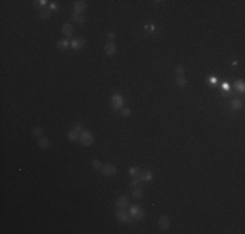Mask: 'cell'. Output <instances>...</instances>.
<instances>
[{
  "label": "cell",
  "instance_id": "cell-25",
  "mask_svg": "<svg viewBox=\"0 0 245 234\" xmlns=\"http://www.w3.org/2000/svg\"><path fill=\"white\" fill-rule=\"evenodd\" d=\"M231 106H232V109H234V111H237V109H240V108H241V101L240 100H232Z\"/></svg>",
  "mask_w": 245,
  "mask_h": 234
},
{
  "label": "cell",
  "instance_id": "cell-27",
  "mask_svg": "<svg viewBox=\"0 0 245 234\" xmlns=\"http://www.w3.org/2000/svg\"><path fill=\"white\" fill-rule=\"evenodd\" d=\"M33 7H34L35 9H42V8H43L42 0H34V1H33Z\"/></svg>",
  "mask_w": 245,
  "mask_h": 234
},
{
  "label": "cell",
  "instance_id": "cell-6",
  "mask_svg": "<svg viewBox=\"0 0 245 234\" xmlns=\"http://www.w3.org/2000/svg\"><path fill=\"white\" fill-rule=\"evenodd\" d=\"M111 104H112L114 108H116V109L121 108L124 106V99H123V96H121V95H119V94L114 95L112 99H111Z\"/></svg>",
  "mask_w": 245,
  "mask_h": 234
},
{
  "label": "cell",
  "instance_id": "cell-30",
  "mask_svg": "<svg viewBox=\"0 0 245 234\" xmlns=\"http://www.w3.org/2000/svg\"><path fill=\"white\" fill-rule=\"evenodd\" d=\"M108 42H112L114 39H115V37H116V34H115V33H108Z\"/></svg>",
  "mask_w": 245,
  "mask_h": 234
},
{
  "label": "cell",
  "instance_id": "cell-26",
  "mask_svg": "<svg viewBox=\"0 0 245 234\" xmlns=\"http://www.w3.org/2000/svg\"><path fill=\"white\" fill-rule=\"evenodd\" d=\"M91 165H93V168H94V169H99L101 170V168H102V165H103V164H102V161H99V160H93L91 161Z\"/></svg>",
  "mask_w": 245,
  "mask_h": 234
},
{
  "label": "cell",
  "instance_id": "cell-4",
  "mask_svg": "<svg viewBox=\"0 0 245 234\" xmlns=\"http://www.w3.org/2000/svg\"><path fill=\"white\" fill-rule=\"evenodd\" d=\"M129 206V200H128V196L125 195H120L116 200V207L117 209H125L126 207Z\"/></svg>",
  "mask_w": 245,
  "mask_h": 234
},
{
  "label": "cell",
  "instance_id": "cell-17",
  "mask_svg": "<svg viewBox=\"0 0 245 234\" xmlns=\"http://www.w3.org/2000/svg\"><path fill=\"white\" fill-rule=\"evenodd\" d=\"M33 135H34L35 138L42 137L43 135V129H42L41 126H34L33 128Z\"/></svg>",
  "mask_w": 245,
  "mask_h": 234
},
{
  "label": "cell",
  "instance_id": "cell-28",
  "mask_svg": "<svg viewBox=\"0 0 245 234\" xmlns=\"http://www.w3.org/2000/svg\"><path fill=\"white\" fill-rule=\"evenodd\" d=\"M239 89V91L243 92L244 91V82L243 81H239V82H236V90Z\"/></svg>",
  "mask_w": 245,
  "mask_h": 234
},
{
  "label": "cell",
  "instance_id": "cell-3",
  "mask_svg": "<svg viewBox=\"0 0 245 234\" xmlns=\"http://www.w3.org/2000/svg\"><path fill=\"white\" fill-rule=\"evenodd\" d=\"M85 43H86L85 38H82V37H76V38L72 39L71 47H72V48H74V50H78V48H82V47L85 46Z\"/></svg>",
  "mask_w": 245,
  "mask_h": 234
},
{
  "label": "cell",
  "instance_id": "cell-8",
  "mask_svg": "<svg viewBox=\"0 0 245 234\" xmlns=\"http://www.w3.org/2000/svg\"><path fill=\"white\" fill-rule=\"evenodd\" d=\"M104 52L107 56L115 55V52H116V44H115L114 42H107L104 46Z\"/></svg>",
  "mask_w": 245,
  "mask_h": 234
},
{
  "label": "cell",
  "instance_id": "cell-24",
  "mask_svg": "<svg viewBox=\"0 0 245 234\" xmlns=\"http://www.w3.org/2000/svg\"><path fill=\"white\" fill-rule=\"evenodd\" d=\"M144 217H145V211H144V209H142V208H140V209H138V211H137V213H136L134 216H133V218H134L136 221H138V220H142V218H144Z\"/></svg>",
  "mask_w": 245,
  "mask_h": 234
},
{
  "label": "cell",
  "instance_id": "cell-22",
  "mask_svg": "<svg viewBox=\"0 0 245 234\" xmlns=\"http://www.w3.org/2000/svg\"><path fill=\"white\" fill-rule=\"evenodd\" d=\"M184 73H185V68H184L183 65H177V67L175 68V74H176L177 77L184 76Z\"/></svg>",
  "mask_w": 245,
  "mask_h": 234
},
{
  "label": "cell",
  "instance_id": "cell-13",
  "mask_svg": "<svg viewBox=\"0 0 245 234\" xmlns=\"http://www.w3.org/2000/svg\"><path fill=\"white\" fill-rule=\"evenodd\" d=\"M39 17L42 20H47L51 17V9L48 7H43L41 11H39Z\"/></svg>",
  "mask_w": 245,
  "mask_h": 234
},
{
  "label": "cell",
  "instance_id": "cell-7",
  "mask_svg": "<svg viewBox=\"0 0 245 234\" xmlns=\"http://www.w3.org/2000/svg\"><path fill=\"white\" fill-rule=\"evenodd\" d=\"M158 226L160 230H167L170 228V218L167 216H160L158 221Z\"/></svg>",
  "mask_w": 245,
  "mask_h": 234
},
{
  "label": "cell",
  "instance_id": "cell-18",
  "mask_svg": "<svg viewBox=\"0 0 245 234\" xmlns=\"http://www.w3.org/2000/svg\"><path fill=\"white\" fill-rule=\"evenodd\" d=\"M72 20H73L74 22L80 23V25H81V23H84V21H85L82 14H76V13H72Z\"/></svg>",
  "mask_w": 245,
  "mask_h": 234
},
{
  "label": "cell",
  "instance_id": "cell-1",
  "mask_svg": "<svg viewBox=\"0 0 245 234\" xmlns=\"http://www.w3.org/2000/svg\"><path fill=\"white\" fill-rule=\"evenodd\" d=\"M80 140L84 146H90L94 142V137H93V134L90 133V131L84 130V131H81V134H80Z\"/></svg>",
  "mask_w": 245,
  "mask_h": 234
},
{
  "label": "cell",
  "instance_id": "cell-10",
  "mask_svg": "<svg viewBox=\"0 0 245 234\" xmlns=\"http://www.w3.org/2000/svg\"><path fill=\"white\" fill-rule=\"evenodd\" d=\"M138 178H140L141 181H151V179H153V173L147 169H144L142 172H140Z\"/></svg>",
  "mask_w": 245,
  "mask_h": 234
},
{
  "label": "cell",
  "instance_id": "cell-31",
  "mask_svg": "<svg viewBox=\"0 0 245 234\" xmlns=\"http://www.w3.org/2000/svg\"><path fill=\"white\" fill-rule=\"evenodd\" d=\"M74 130L77 131V133L82 131V125H81V124H76V125H74Z\"/></svg>",
  "mask_w": 245,
  "mask_h": 234
},
{
  "label": "cell",
  "instance_id": "cell-14",
  "mask_svg": "<svg viewBox=\"0 0 245 234\" xmlns=\"http://www.w3.org/2000/svg\"><path fill=\"white\" fill-rule=\"evenodd\" d=\"M69 47H71V42H69V40H66V39H64V40L57 42V48H59V50L65 51V50H68Z\"/></svg>",
  "mask_w": 245,
  "mask_h": 234
},
{
  "label": "cell",
  "instance_id": "cell-19",
  "mask_svg": "<svg viewBox=\"0 0 245 234\" xmlns=\"http://www.w3.org/2000/svg\"><path fill=\"white\" fill-rule=\"evenodd\" d=\"M186 83H188V81H186V78L184 77V76L176 78V85L180 86V87H184V86H186Z\"/></svg>",
  "mask_w": 245,
  "mask_h": 234
},
{
  "label": "cell",
  "instance_id": "cell-12",
  "mask_svg": "<svg viewBox=\"0 0 245 234\" xmlns=\"http://www.w3.org/2000/svg\"><path fill=\"white\" fill-rule=\"evenodd\" d=\"M61 33L63 35H65V37H71L72 33H73V26L71 25V23H64L61 28Z\"/></svg>",
  "mask_w": 245,
  "mask_h": 234
},
{
  "label": "cell",
  "instance_id": "cell-23",
  "mask_svg": "<svg viewBox=\"0 0 245 234\" xmlns=\"http://www.w3.org/2000/svg\"><path fill=\"white\" fill-rule=\"evenodd\" d=\"M131 189H134V187H140V186H142V181L140 178H133L132 181H131Z\"/></svg>",
  "mask_w": 245,
  "mask_h": 234
},
{
  "label": "cell",
  "instance_id": "cell-16",
  "mask_svg": "<svg viewBox=\"0 0 245 234\" xmlns=\"http://www.w3.org/2000/svg\"><path fill=\"white\" fill-rule=\"evenodd\" d=\"M78 138H80V133H77V131H76L74 129H72V130L68 133V139H69V140H72V142L77 140Z\"/></svg>",
  "mask_w": 245,
  "mask_h": 234
},
{
  "label": "cell",
  "instance_id": "cell-20",
  "mask_svg": "<svg viewBox=\"0 0 245 234\" xmlns=\"http://www.w3.org/2000/svg\"><path fill=\"white\" fill-rule=\"evenodd\" d=\"M140 172H141V170L138 169L137 167H133V168H131V169H129V174H131L133 178H138V176H140Z\"/></svg>",
  "mask_w": 245,
  "mask_h": 234
},
{
  "label": "cell",
  "instance_id": "cell-29",
  "mask_svg": "<svg viewBox=\"0 0 245 234\" xmlns=\"http://www.w3.org/2000/svg\"><path fill=\"white\" fill-rule=\"evenodd\" d=\"M120 112H121V115H123V116H125V117L131 115V109H128V108H125V107L120 108Z\"/></svg>",
  "mask_w": 245,
  "mask_h": 234
},
{
  "label": "cell",
  "instance_id": "cell-2",
  "mask_svg": "<svg viewBox=\"0 0 245 234\" xmlns=\"http://www.w3.org/2000/svg\"><path fill=\"white\" fill-rule=\"evenodd\" d=\"M101 172H102V174L106 177H111V176L116 174L117 168L112 165V164H104V165H102V168H101Z\"/></svg>",
  "mask_w": 245,
  "mask_h": 234
},
{
  "label": "cell",
  "instance_id": "cell-11",
  "mask_svg": "<svg viewBox=\"0 0 245 234\" xmlns=\"http://www.w3.org/2000/svg\"><path fill=\"white\" fill-rule=\"evenodd\" d=\"M115 216H116V218H117L119 221L124 223V221H126V218L129 217V213L125 211V209H119V211H116Z\"/></svg>",
  "mask_w": 245,
  "mask_h": 234
},
{
  "label": "cell",
  "instance_id": "cell-9",
  "mask_svg": "<svg viewBox=\"0 0 245 234\" xmlns=\"http://www.w3.org/2000/svg\"><path fill=\"white\" fill-rule=\"evenodd\" d=\"M37 143H38L39 148H42V150H47L48 147H50V140H48L46 137H43V135L37 138Z\"/></svg>",
  "mask_w": 245,
  "mask_h": 234
},
{
  "label": "cell",
  "instance_id": "cell-15",
  "mask_svg": "<svg viewBox=\"0 0 245 234\" xmlns=\"http://www.w3.org/2000/svg\"><path fill=\"white\" fill-rule=\"evenodd\" d=\"M142 193H144V190H142V186H140V187L132 189V195H133V198H136V199H140V198L142 196Z\"/></svg>",
  "mask_w": 245,
  "mask_h": 234
},
{
  "label": "cell",
  "instance_id": "cell-21",
  "mask_svg": "<svg viewBox=\"0 0 245 234\" xmlns=\"http://www.w3.org/2000/svg\"><path fill=\"white\" fill-rule=\"evenodd\" d=\"M140 208H141V207L138 206V204H133V206H131V208H129V212H128L129 216H131V217L133 218V216L137 213V211H138Z\"/></svg>",
  "mask_w": 245,
  "mask_h": 234
},
{
  "label": "cell",
  "instance_id": "cell-5",
  "mask_svg": "<svg viewBox=\"0 0 245 234\" xmlns=\"http://www.w3.org/2000/svg\"><path fill=\"white\" fill-rule=\"evenodd\" d=\"M86 9V3L85 1H74L73 4V13L76 14H82Z\"/></svg>",
  "mask_w": 245,
  "mask_h": 234
}]
</instances>
